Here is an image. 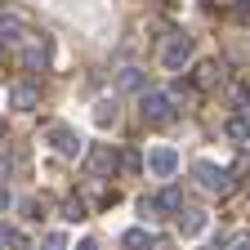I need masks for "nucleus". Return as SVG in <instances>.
I'll return each instance as SVG.
<instances>
[{"label": "nucleus", "mask_w": 250, "mask_h": 250, "mask_svg": "<svg viewBox=\"0 0 250 250\" xmlns=\"http://www.w3.org/2000/svg\"><path fill=\"white\" fill-rule=\"evenodd\" d=\"M192 179H197L201 192H210V197H232V188H237L232 170L214 166V161H197V166H192Z\"/></svg>", "instance_id": "f257e3e1"}, {"label": "nucleus", "mask_w": 250, "mask_h": 250, "mask_svg": "<svg viewBox=\"0 0 250 250\" xmlns=\"http://www.w3.org/2000/svg\"><path fill=\"white\" fill-rule=\"evenodd\" d=\"M197 54V41L188 36V31H170L166 45H161V67L166 72H183V62H192Z\"/></svg>", "instance_id": "f03ea898"}, {"label": "nucleus", "mask_w": 250, "mask_h": 250, "mask_svg": "<svg viewBox=\"0 0 250 250\" xmlns=\"http://www.w3.org/2000/svg\"><path fill=\"white\" fill-rule=\"evenodd\" d=\"M139 107H143V121L166 125V121H174V94H166V89H143Z\"/></svg>", "instance_id": "7ed1b4c3"}, {"label": "nucleus", "mask_w": 250, "mask_h": 250, "mask_svg": "<svg viewBox=\"0 0 250 250\" xmlns=\"http://www.w3.org/2000/svg\"><path fill=\"white\" fill-rule=\"evenodd\" d=\"M45 143L58 152V156H81L85 152V143H81V134L72 130V125H62V121H54V125H45Z\"/></svg>", "instance_id": "20e7f679"}, {"label": "nucleus", "mask_w": 250, "mask_h": 250, "mask_svg": "<svg viewBox=\"0 0 250 250\" xmlns=\"http://www.w3.org/2000/svg\"><path fill=\"white\" fill-rule=\"evenodd\" d=\"M121 166V156L112 152V143H94L89 152H85V170L94 174V179H103V174H112Z\"/></svg>", "instance_id": "39448f33"}, {"label": "nucleus", "mask_w": 250, "mask_h": 250, "mask_svg": "<svg viewBox=\"0 0 250 250\" xmlns=\"http://www.w3.org/2000/svg\"><path fill=\"white\" fill-rule=\"evenodd\" d=\"M45 62H49V41L27 31V41H22V67H27V72H41Z\"/></svg>", "instance_id": "423d86ee"}, {"label": "nucleus", "mask_w": 250, "mask_h": 250, "mask_svg": "<svg viewBox=\"0 0 250 250\" xmlns=\"http://www.w3.org/2000/svg\"><path fill=\"white\" fill-rule=\"evenodd\" d=\"M147 170H152L156 179L179 174V152H174V147H166V143H161V147H152V152H147Z\"/></svg>", "instance_id": "0eeeda50"}, {"label": "nucleus", "mask_w": 250, "mask_h": 250, "mask_svg": "<svg viewBox=\"0 0 250 250\" xmlns=\"http://www.w3.org/2000/svg\"><path fill=\"white\" fill-rule=\"evenodd\" d=\"M206 228H210V214L206 210H179V237L183 241H197Z\"/></svg>", "instance_id": "6e6552de"}, {"label": "nucleus", "mask_w": 250, "mask_h": 250, "mask_svg": "<svg viewBox=\"0 0 250 250\" xmlns=\"http://www.w3.org/2000/svg\"><path fill=\"white\" fill-rule=\"evenodd\" d=\"M0 41L5 45H22L27 41V18L22 14H0Z\"/></svg>", "instance_id": "1a4fd4ad"}, {"label": "nucleus", "mask_w": 250, "mask_h": 250, "mask_svg": "<svg viewBox=\"0 0 250 250\" xmlns=\"http://www.w3.org/2000/svg\"><path fill=\"white\" fill-rule=\"evenodd\" d=\"M9 99H14V107H18V112H36V103H41V89L22 81V85H14V94H9Z\"/></svg>", "instance_id": "9d476101"}, {"label": "nucleus", "mask_w": 250, "mask_h": 250, "mask_svg": "<svg viewBox=\"0 0 250 250\" xmlns=\"http://www.w3.org/2000/svg\"><path fill=\"white\" fill-rule=\"evenodd\" d=\"M116 121H121L116 99H99V103H94V125H99V130H107V125H116Z\"/></svg>", "instance_id": "9b49d317"}, {"label": "nucleus", "mask_w": 250, "mask_h": 250, "mask_svg": "<svg viewBox=\"0 0 250 250\" xmlns=\"http://www.w3.org/2000/svg\"><path fill=\"white\" fill-rule=\"evenodd\" d=\"M192 81H197V89H214L219 81H224V67H219V62H201Z\"/></svg>", "instance_id": "f8f14e48"}, {"label": "nucleus", "mask_w": 250, "mask_h": 250, "mask_svg": "<svg viewBox=\"0 0 250 250\" xmlns=\"http://www.w3.org/2000/svg\"><path fill=\"white\" fill-rule=\"evenodd\" d=\"M156 206H161V214H179L183 210V192H179V188H166V192L156 197Z\"/></svg>", "instance_id": "ddd939ff"}, {"label": "nucleus", "mask_w": 250, "mask_h": 250, "mask_svg": "<svg viewBox=\"0 0 250 250\" xmlns=\"http://www.w3.org/2000/svg\"><path fill=\"white\" fill-rule=\"evenodd\" d=\"M121 246L125 250H143V246H152V232L147 228H130V232H121Z\"/></svg>", "instance_id": "4468645a"}, {"label": "nucleus", "mask_w": 250, "mask_h": 250, "mask_svg": "<svg viewBox=\"0 0 250 250\" xmlns=\"http://www.w3.org/2000/svg\"><path fill=\"white\" fill-rule=\"evenodd\" d=\"M224 134H228V139H237V143H246V139H250V125H246L241 116H232V121L224 125Z\"/></svg>", "instance_id": "2eb2a0df"}, {"label": "nucleus", "mask_w": 250, "mask_h": 250, "mask_svg": "<svg viewBox=\"0 0 250 250\" xmlns=\"http://www.w3.org/2000/svg\"><path fill=\"white\" fill-rule=\"evenodd\" d=\"M121 89H143V72L139 67H125L121 72Z\"/></svg>", "instance_id": "dca6fc26"}, {"label": "nucleus", "mask_w": 250, "mask_h": 250, "mask_svg": "<svg viewBox=\"0 0 250 250\" xmlns=\"http://www.w3.org/2000/svg\"><path fill=\"white\" fill-rule=\"evenodd\" d=\"M139 214L147 219V224H156V219H161V206H156V197H143V201H139Z\"/></svg>", "instance_id": "f3484780"}, {"label": "nucleus", "mask_w": 250, "mask_h": 250, "mask_svg": "<svg viewBox=\"0 0 250 250\" xmlns=\"http://www.w3.org/2000/svg\"><path fill=\"white\" fill-rule=\"evenodd\" d=\"M121 170H125V174H139V170H143V156H139V152H121Z\"/></svg>", "instance_id": "a211bd4d"}, {"label": "nucleus", "mask_w": 250, "mask_h": 250, "mask_svg": "<svg viewBox=\"0 0 250 250\" xmlns=\"http://www.w3.org/2000/svg\"><path fill=\"white\" fill-rule=\"evenodd\" d=\"M41 250H67V237H62V232H45L41 237Z\"/></svg>", "instance_id": "6ab92c4d"}, {"label": "nucleus", "mask_w": 250, "mask_h": 250, "mask_svg": "<svg viewBox=\"0 0 250 250\" xmlns=\"http://www.w3.org/2000/svg\"><path fill=\"white\" fill-rule=\"evenodd\" d=\"M62 219H72V224H76V219H85V206H81V201H67V206H62Z\"/></svg>", "instance_id": "aec40b11"}, {"label": "nucleus", "mask_w": 250, "mask_h": 250, "mask_svg": "<svg viewBox=\"0 0 250 250\" xmlns=\"http://www.w3.org/2000/svg\"><path fill=\"white\" fill-rule=\"evenodd\" d=\"M9 206H14V192H9V188H5V183H0V214H5Z\"/></svg>", "instance_id": "412c9836"}, {"label": "nucleus", "mask_w": 250, "mask_h": 250, "mask_svg": "<svg viewBox=\"0 0 250 250\" xmlns=\"http://www.w3.org/2000/svg\"><path fill=\"white\" fill-rule=\"evenodd\" d=\"M9 246H14V250H31V241H27L22 232H14V241H9Z\"/></svg>", "instance_id": "4be33fe9"}, {"label": "nucleus", "mask_w": 250, "mask_h": 250, "mask_svg": "<svg viewBox=\"0 0 250 250\" xmlns=\"http://www.w3.org/2000/svg\"><path fill=\"white\" fill-rule=\"evenodd\" d=\"M9 241H14V232H9V228H5V224H0V250H5V246H9Z\"/></svg>", "instance_id": "5701e85b"}, {"label": "nucleus", "mask_w": 250, "mask_h": 250, "mask_svg": "<svg viewBox=\"0 0 250 250\" xmlns=\"http://www.w3.org/2000/svg\"><path fill=\"white\" fill-rule=\"evenodd\" d=\"M76 250H99V241H89V237H85V241H81Z\"/></svg>", "instance_id": "b1692460"}, {"label": "nucleus", "mask_w": 250, "mask_h": 250, "mask_svg": "<svg viewBox=\"0 0 250 250\" xmlns=\"http://www.w3.org/2000/svg\"><path fill=\"white\" fill-rule=\"evenodd\" d=\"M232 250H250V241H237V246H232Z\"/></svg>", "instance_id": "393cba45"}]
</instances>
